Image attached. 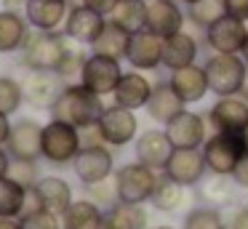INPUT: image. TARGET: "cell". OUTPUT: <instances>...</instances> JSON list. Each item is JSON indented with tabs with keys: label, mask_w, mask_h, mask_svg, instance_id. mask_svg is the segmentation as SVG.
I'll use <instances>...</instances> for the list:
<instances>
[{
	"label": "cell",
	"mask_w": 248,
	"mask_h": 229,
	"mask_svg": "<svg viewBox=\"0 0 248 229\" xmlns=\"http://www.w3.org/2000/svg\"><path fill=\"white\" fill-rule=\"evenodd\" d=\"M104 107H107L104 96L88 91L83 83H67L64 91L59 93V99H56V104L51 107V117L64 120L75 128H88L99 122Z\"/></svg>",
	"instance_id": "cell-1"
},
{
	"label": "cell",
	"mask_w": 248,
	"mask_h": 229,
	"mask_svg": "<svg viewBox=\"0 0 248 229\" xmlns=\"http://www.w3.org/2000/svg\"><path fill=\"white\" fill-rule=\"evenodd\" d=\"M70 43V37L62 30L56 32H40L30 30L27 40H24L22 51H19V61L24 69H40V72H56L64 48Z\"/></svg>",
	"instance_id": "cell-2"
},
{
	"label": "cell",
	"mask_w": 248,
	"mask_h": 229,
	"mask_svg": "<svg viewBox=\"0 0 248 229\" xmlns=\"http://www.w3.org/2000/svg\"><path fill=\"white\" fill-rule=\"evenodd\" d=\"M80 149V128L70 125L64 120H54V117L43 125V160L48 165H56V168L72 165Z\"/></svg>",
	"instance_id": "cell-3"
},
{
	"label": "cell",
	"mask_w": 248,
	"mask_h": 229,
	"mask_svg": "<svg viewBox=\"0 0 248 229\" xmlns=\"http://www.w3.org/2000/svg\"><path fill=\"white\" fill-rule=\"evenodd\" d=\"M205 77H208V91L216 96H237L240 85L246 80L248 64L243 61L240 53H211L203 64Z\"/></svg>",
	"instance_id": "cell-4"
},
{
	"label": "cell",
	"mask_w": 248,
	"mask_h": 229,
	"mask_svg": "<svg viewBox=\"0 0 248 229\" xmlns=\"http://www.w3.org/2000/svg\"><path fill=\"white\" fill-rule=\"evenodd\" d=\"M157 173L160 170H152L144 163H125L115 170V186H118V197L120 202H128V205H144L150 202L152 192L157 184Z\"/></svg>",
	"instance_id": "cell-5"
},
{
	"label": "cell",
	"mask_w": 248,
	"mask_h": 229,
	"mask_svg": "<svg viewBox=\"0 0 248 229\" xmlns=\"http://www.w3.org/2000/svg\"><path fill=\"white\" fill-rule=\"evenodd\" d=\"M205 160V168L208 173H219V176H232L235 165L240 163V157L246 154V147H243V136L240 133H219L214 131L205 144L200 147Z\"/></svg>",
	"instance_id": "cell-6"
},
{
	"label": "cell",
	"mask_w": 248,
	"mask_h": 229,
	"mask_svg": "<svg viewBox=\"0 0 248 229\" xmlns=\"http://www.w3.org/2000/svg\"><path fill=\"white\" fill-rule=\"evenodd\" d=\"M96 125L102 131V138L107 147H125V144L136 141V136H139V120H136L134 109H125L115 101L109 107H104Z\"/></svg>",
	"instance_id": "cell-7"
},
{
	"label": "cell",
	"mask_w": 248,
	"mask_h": 229,
	"mask_svg": "<svg viewBox=\"0 0 248 229\" xmlns=\"http://www.w3.org/2000/svg\"><path fill=\"white\" fill-rule=\"evenodd\" d=\"M64 80L56 72H40V69H27L22 80V93L24 104L40 112H51V107L56 104L59 93L64 91Z\"/></svg>",
	"instance_id": "cell-8"
},
{
	"label": "cell",
	"mask_w": 248,
	"mask_h": 229,
	"mask_svg": "<svg viewBox=\"0 0 248 229\" xmlns=\"http://www.w3.org/2000/svg\"><path fill=\"white\" fill-rule=\"evenodd\" d=\"M248 37V21L224 14L203 32V46L211 53H240Z\"/></svg>",
	"instance_id": "cell-9"
},
{
	"label": "cell",
	"mask_w": 248,
	"mask_h": 229,
	"mask_svg": "<svg viewBox=\"0 0 248 229\" xmlns=\"http://www.w3.org/2000/svg\"><path fill=\"white\" fill-rule=\"evenodd\" d=\"M123 72L125 69L120 67L118 59L88 53L86 64H83V72H80V83L86 85L88 91L99 93V96H112V91L118 88Z\"/></svg>",
	"instance_id": "cell-10"
},
{
	"label": "cell",
	"mask_w": 248,
	"mask_h": 229,
	"mask_svg": "<svg viewBox=\"0 0 248 229\" xmlns=\"http://www.w3.org/2000/svg\"><path fill=\"white\" fill-rule=\"evenodd\" d=\"M72 170H75L80 184H96V181L109 179L115 173V154L107 144L83 147L72 163Z\"/></svg>",
	"instance_id": "cell-11"
},
{
	"label": "cell",
	"mask_w": 248,
	"mask_h": 229,
	"mask_svg": "<svg viewBox=\"0 0 248 229\" xmlns=\"http://www.w3.org/2000/svg\"><path fill=\"white\" fill-rule=\"evenodd\" d=\"M163 128H166L173 149H200L208 138V117H203L200 112L184 109Z\"/></svg>",
	"instance_id": "cell-12"
},
{
	"label": "cell",
	"mask_w": 248,
	"mask_h": 229,
	"mask_svg": "<svg viewBox=\"0 0 248 229\" xmlns=\"http://www.w3.org/2000/svg\"><path fill=\"white\" fill-rule=\"evenodd\" d=\"M11 160H40L43 157V125L32 117H22L11 125L6 141Z\"/></svg>",
	"instance_id": "cell-13"
},
{
	"label": "cell",
	"mask_w": 248,
	"mask_h": 229,
	"mask_svg": "<svg viewBox=\"0 0 248 229\" xmlns=\"http://www.w3.org/2000/svg\"><path fill=\"white\" fill-rule=\"evenodd\" d=\"M187 27V8L179 0H147V30L163 40Z\"/></svg>",
	"instance_id": "cell-14"
},
{
	"label": "cell",
	"mask_w": 248,
	"mask_h": 229,
	"mask_svg": "<svg viewBox=\"0 0 248 229\" xmlns=\"http://www.w3.org/2000/svg\"><path fill=\"white\" fill-rule=\"evenodd\" d=\"M125 61L131 64V69H139V72H152L163 67V37L150 30L134 32L128 40Z\"/></svg>",
	"instance_id": "cell-15"
},
{
	"label": "cell",
	"mask_w": 248,
	"mask_h": 229,
	"mask_svg": "<svg viewBox=\"0 0 248 229\" xmlns=\"http://www.w3.org/2000/svg\"><path fill=\"white\" fill-rule=\"evenodd\" d=\"M72 3L70 0H24V19H27L30 30L40 32H56L64 27L67 14H70Z\"/></svg>",
	"instance_id": "cell-16"
},
{
	"label": "cell",
	"mask_w": 248,
	"mask_h": 229,
	"mask_svg": "<svg viewBox=\"0 0 248 229\" xmlns=\"http://www.w3.org/2000/svg\"><path fill=\"white\" fill-rule=\"evenodd\" d=\"M163 173L168 179H173L176 184L189 189V186H198L205 179L208 168H205V160H203L200 149H173V154L168 157Z\"/></svg>",
	"instance_id": "cell-17"
},
{
	"label": "cell",
	"mask_w": 248,
	"mask_h": 229,
	"mask_svg": "<svg viewBox=\"0 0 248 229\" xmlns=\"http://www.w3.org/2000/svg\"><path fill=\"white\" fill-rule=\"evenodd\" d=\"M208 125L219 133H240L248 125V101L240 96H219L208 109Z\"/></svg>",
	"instance_id": "cell-18"
},
{
	"label": "cell",
	"mask_w": 248,
	"mask_h": 229,
	"mask_svg": "<svg viewBox=\"0 0 248 229\" xmlns=\"http://www.w3.org/2000/svg\"><path fill=\"white\" fill-rule=\"evenodd\" d=\"M136 160L144 165H150L152 170H163L168 163V157L173 154V144L168 138L166 128H147L136 136L134 141Z\"/></svg>",
	"instance_id": "cell-19"
},
{
	"label": "cell",
	"mask_w": 248,
	"mask_h": 229,
	"mask_svg": "<svg viewBox=\"0 0 248 229\" xmlns=\"http://www.w3.org/2000/svg\"><path fill=\"white\" fill-rule=\"evenodd\" d=\"M104 16L96 14V11L86 8L83 3H72L70 14H67V21L62 27L67 37L72 43H80V46H91L93 40L99 37V32L104 30Z\"/></svg>",
	"instance_id": "cell-20"
},
{
	"label": "cell",
	"mask_w": 248,
	"mask_h": 229,
	"mask_svg": "<svg viewBox=\"0 0 248 229\" xmlns=\"http://www.w3.org/2000/svg\"><path fill=\"white\" fill-rule=\"evenodd\" d=\"M200 46H203V40H198V35H192V32L184 27L182 32H176V35L163 40V67H166L168 72H173V69L198 64Z\"/></svg>",
	"instance_id": "cell-21"
},
{
	"label": "cell",
	"mask_w": 248,
	"mask_h": 229,
	"mask_svg": "<svg viewBox=\"0 0 248 229\" xmlns=\"http://www.w3.org/2000/svg\"><path fill=\"white\" fill-rule=\"evenodd\" d=\"M152 88H155V83H152L144 72L128 69V72H123L118 88L112 91V101L120 107H125V109H134V112L144 109L150 96H152Z\"/></svg>",
	"instance_id": "cell-22"
},
{
	"label": "cell",
	"mask_w": 248,
	"mask_h": 229,
	"mask_svg": "<svg viewBox=\"0 0 248 229\" xmlns=\"http://www.w3.org/2000/svg\"><path fill=\"white\" fill-rule=\"evenodd\" d=\"M168 83H171V88L176 91V96L184 104H198L208 93V77H205V69L200 64H189V67L173 69L168 75Z\"/></svg>",
	"instance_id": "cell-23"
},
{
	"label": "cell",
	"mask_w": 248,
	"mask_h": 229,
	"mask_svg": "<svg viewBox=\"0 0 248 229\" xmlns=\"http://www.w3.org/2000/svg\"><path fill=\"white\" fill-rule=\"evenodd\" d=\"M144 109H147V115H150L155 122L168 125L179 112L187 109V104L176 96V91L171 88L168 80H160V83H155V88H152V96H150V101H147Z\"/></svg>",
	"instance_id": "cell-24"
},
{
	"label": "cell",
	"mask_w": 248,
	"mask_h": 229,
	"mask_svg": "<svg viewBox=\"0 0 248 229\" xmlns=\"http://www.w3.org/2000/svg\"><path fill=\"white\" fill-rule=\"evenodd\" d=\"M30 35V24L24 14L14 8H0V53L22 51L24 40Z\"/></svg>",
	"instance_id": "cell-25"
},
{
	"label": "cell",
	"mask_w": 248,
	"mask_h": 229,
	"mask_svg": "<svg viewBox=\"0 0 248 229\" xmlns=\"http://www.w3.org/2000/svg\"><path fill=\"white\" fill-rule=\"evenodd\" d=\"M128 40H131V32H125L115 19H107L104 21V30L99 32V37L88 48H91V53H99V56H109V59L123 61L125 51H128Z\"/></svg>",
	"instance_id": "cell-26"
},
{
	"label": "cell",
	"mask_w": 248,
	"mask_h": 229,
	"mask_svg": "<svg viewBox=\"0 0 248 229\" xmlns=\"http://www.w3.org/2000/svg\"><path fill=\"white\" fill-rule=\"evenodd\" d=\"M35 189H38L40 195V202H43L46 211H54V213H64L67 208L72 205V186L67 179H62V176H43V179L35 184Z\"/></svg>",
	"instance_id": "cell-27"
},
{
	"label": "cell",
	"mask_w": 248,
	"mask_h": 229,
	"mask_svg": "<svg viewBox=\"0 0 248 229\" xmlns=\"http://www.w3.org/2000/svg\"><path fill=\"white\" fill-rule=\"evenodd\" d=\"M147 227H150V216H147L144 205L118 202V205L107 208L102 216V229H147Z\"/></svg>",
	"instance_id": "cell-28"
},
{
	"label": "cell",
	"mask_w": 248,
	"mask_h": 229,
	"mask_svg": "<svg viewBox=\"0 0 248 229\" xmlns=\"http://www.w3.org/2000/svg\"><path fill=\"white\" fill-rule=\"evenodd\" d=\"M104 211L91 200H72V205L62 213V229H102Z\"/></svg>",
	"instance_id": "cell-29"
},
{
	"label": "cell",
	"mask_w": 248,
	"mask_h": 229,
	"mask_svg": "<svg viewBox=\"0 0 248 229\" xmlns=\"http://www.w3.org/2000/svg\"><path fill=\"white\" fill-rule=\"evenodd\" d=\"M184 189H187V186L176 184V181L168 179V176L160 170V173H157V184H155V192H152L150 202L160 213H176L179 208L184 205Z\"/></svg>",
	"instance_id": "cell-30"
},
{
	"label": "cell",
	"mask_w": 248,
	"mask_h": 229,
	"mask_svg": "<svg viewBox=\"0 0 248 229\" xmlns=\"http://www.w3.org/2000/svg\"><path fill=\"white\" fill-rule=\"evenodd\" d=\"M109 19H115L131 35L147 30V0H120Z\"/></svg>",
	"instance_id": "cell-31"
},
{
	"label": "cell",
	"mask_w": 248,
	"mask_h": 229,
	"mask_svg": "<svg viewBox=\"0 0 248 229\" xmlns=\"http://www.w3.org/2000/svg\"><path fill=\"white\" fill-rule=\"evenodd\" d=\"M24 200H27V189L22 184L3 176L0 179V218H19L24 211Z\"/></svg>",
	"instance_id": "cell-32"
},
{
	"label": "cell",
	"mask_w": 248,
	"mask_h": 229,
	"mask_svg": "<svg viewBox=\"0 0 248 229\" xmlns=\"http://www.w3.org/2000/svg\"><path fill=\"white\" fill-rule=\"evenodd\" d=\"M224 0H198V3L187 5V24H192L195 30L203 35L214 21H219L224 16Z\"/></svg>",
	"instance_id": "cell-33"
},
{
	"label": "cell",
	"mask_w": 248,
	"mask_h": 229,
	"mask_svg": "<svg viewBox=\"0 0 248 229\" xmlns=\"http://www.w3.org/2000/svg\"><path fill=\"white\" fill-rule=\"evenodd\" d=\"M88 53L83 51L80 43H67L64 48V56H62L59 67H56V75H59L64 83H80V72H83V64H86Z\"/></svg>",
	"instance_id": "cell-34"
},
{
	"label": "cell",
	"mask_w": 248,
	"mask_h": 229,
	"mask_svg": "<svg viewBox=\"0 0 248 229\" xmlns=\"http://www.w3.org/2000/svg\"><path fill=\"white\" fill-rule=\"evenodd\" d=\"M230 176H219V173H211L208 179L200 181V197H203L208 205H224L230 202L232 197V184H230Z\"/></svg>",
	"instance_id": "cell-35"
},
{
	"label": "cell",
	"mask_w": 248,
	"mask_h": 229,
	"mask_svg": "<svg viewBox=\"0 0 248 229\" xmlns=\"http://www.w3.org/2000/svg\"><path fill=\"white\" fill-rule=\"evenodd\" d=\"M182 229H227V221H224V216H221L219 208L198 205L184 216V227Z\"/></svg>",
	"instance_id": "cell-36"
},
{
	"label": "cell",
	"mask_w": 248,
	"mask_h": 229,
	"mask_svg": "<svg viewBox=\"0 0 248 229\" xmlns=\"http://www.w3.org/2000/svg\"><path fill=\"white\" fill-rule=\"evenodd\" d=\"M83 192H86V200H91L93 205H99L102 211L118 205L120 197H118V186H115V173L109 179H102L96 184H83Z\"/></svg>",
	"instance_id": "cell-37"
},
{
	"label": "cell",
	"mask_w": 248,
	"mask_h": 229,
	"mask_svg": "<svg viewBox=\"0 0 248 229\" xmlns=\"http://www.w3.org/2000/svg\"><path fill=\"white\" fill-rule=\"evenodd\" d=\"M22 104H24L22 80L11 77V75H0V112L11 117Z\"/></svg>",
	"instance_id": "cell-38"
},
{
	"label": "cell",
	"mask_w": 248,
	"mask_h": 229,
	"mask_svg": "<svg viewBox=\"0 0 248 229\" xmlns=\"http://www.w3.org/2000/svg\"><path fill=\"white\" fill-rule=\"evenodd\" d=\"M16 184H22L24 189H32L43 176H40V168H38V160H11L8 165V173Z\"/></svg>",
	"instance_id": "cell-39"
},
{
	"label": "cell",
	"mask_w": 248,
	"mask_h": 229,
	"mask_svg": "<svg viewBox=\"0 0 248 229\" xmlns=\"http://www.w3.org/2000/svg\"><path fill=\"white\" fill-rule=\"evenodd\" d=\"M22 229H62V216L54 211H32V213H24L22 218Z\"/></svg>",
	"instance_id": "cell-40"
},
{
	"label": "cell",
	"mask_w": 248,
	"mask_h": 229,
	"mask_svg": "<svg viewBox=\"0 0 248 229\" xmlns=\"http://www.w3.org/2000/svg\"><path fill=\"white\" fill-rule=\"evenodd\" d=\"M86 8H91V11H96V14H102L104 19H109L112 16V11L118 8V3L120 0H80Z\"/></svg>",
	"instance_id": "cell-41"
},
{
	"label": "cell",
	"mask_w": 248,
	"mask_h": 229,
	"mask_svg": "<svg viewBox=\"0 0 248 229\" xmlns=\"http://www.w3.org/2000/svg\"><path fill=\"white\" fill-rule=\"evenodd\" d=\"M232 184L240 186V189H248V152L240 157V163L235 165V170H232Z\"/></svg>",
	"instance_id": "cell-42"
},
{
	"label": "cell",
	"mask_w": 248,
	"mask_h": 229,
	"mask_svg": "<svg viewBox=\"0 0 248 229\" xmlns=\"http://www.w3.org/2000/svg\"><path fill=\"white\" fill-rule=\"evenodd\" d=\"M224 11L235 19L248 21V0H224Z\"/></svg>",
	"instance_id": "cell-43"
},
{
	"label": "cell",
	"mask_w": 248,
	"mask_h": 229,
	"mask_svg": "<svg viewBox=\"0 0 248 229\" xmlns=\"http://www.w3.org/2000/svg\"><path fill=\"white\" fill-rule=\"evenodd\" d=\"M227 229H248V205H240L235 213H232Z\"/></svg>",
	"instance_id": "cell-44"
},
{
	"label": "cell",
	"mask_w": 248,
	"mask_h": 229,
	"mask_svg": "<svg viewBox=\"0 0 248 229\" xmlns=\"http://www.w3.org/2000/svg\"><path fill=\"white\" fill-rule=\"evenodd\" d=\"M8 136H11V120H8V115L0 112V147H6Z\"/></svg>",
	"instance_id": "cell-45"
},
{
	"label": "cell",
	"mask_w": 248,
	"mask_h": 229,
	"mask_svg": "<svg viewBox=\"0 0 248 229\" xmlns=\"http://www.w3.org/2000/svg\"><path fill=\"white\" fill-rule=\"evenodd\" d=\"M8 165H11V154H8L6 147H0V179L8 173Z\"/></svg>",
	"instance_id": "cell-46"
},
{
	"label": "cell",
	"mask_w": 248,
	"mask_h": 229,
	"mask_svg": "<svg viewBox=\"0 0 248 229\" xmlns=\"http://www.w3.org/2000/svg\"><path fill=\"white\" fill-rule=\"evenodd\" d=\"M0 229H22L19 218H0Z\"/></svg>",
	"instance_id": "cell-47"
},
{
	"label": "cell",
	"mask_w": 248,
	"mask_h": 229,
	"mask_svg": "<svg viewBox=\"0 0 248 229\" xmlns=\"http://www.w3.org/2000/svg\"><path fill=\"white\" fill-rule=\"evenodd\" d=\"M237 96L248 101V72H246V80H243V85H240V93H237Z\"/></svg>",
	"instance_id": "cell-48"
},
{
	"label": "cell",
	"mask_w": 248,
	"mask_h": 229,
	"mask_svg": "<svg viewBox=\"0 0 248 229\" xmlns=\"http://www.w3.org/2000/svg\"><path fill=\"white\" fill-rule=\"evenodd\" d=\"M240 136H243V147H246V152H248V125L240 131Z\"/></svg>",
	"instance_id": "cell-49"
},
{
	"label": "cell",
	"mask_w": 248,
	"mask_h": 229,
	"mask_svg": "<svg viewBox=\"0 0 248 229\" xmlns=\"http://www.w3.org/2000/svg\"><path fill=\"white\" fill-rule=\"evenodd\" d=\"M240 56H243V61L248 64V37H246V46H243V51H240Z\"/></svg>",
	"instance_id": "cell-50"
},
{
	"label": "cell",
	"mask_w": 248,
	"mask_h": 229,
	"mask_svg": "<svg viewBox=\"0 0 248 229\" xmlns=\"http://www.w3.org/2000/svg\"><path fill=\"white\" fill-rule=\"evenodd\" d=\"M179 3L184 5V8H187V5H192V3H198V0H179Z\"/></svg>",
	"instance_id": "cell-51"
},
{
	"label": "cell",
	"mask_w": 248,
	"mask_h": 229,
	"mask_svg": "<svg viewBox=\"0 0 248 229\" xmlns=\"http://www.w3.org/2000/svg\"><path fill=\"white\" fill-rule=\"evenodd\" d=\"M152 229H176V227H168V224H160V227H152Z\"/></svg>",
	"instance_id": "cell-52"
}]
</instances>
